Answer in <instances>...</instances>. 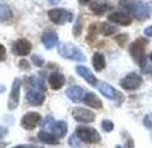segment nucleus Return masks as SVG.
<instances>
[{"label":"nucleus","mask_w":152,"mask_h":148,"mask_svg":"<svg viewBox=\"0 0 152 148\" xmlns=\"http://www.w3.org/2000/svg\"><path fill=\"white\" fill-rule=\"evenodd\" d=\"M13 148H27V147H24V145H17V147H13Z\"/></svg>","instance_id":"nucleus-39"},{"label":"nucleus","mask_w":152,"mask_h":148,"mask_svg":"<svg viewBox=\"0 0 152 148\" xmlns=\"http://www.w3.org/2000/svg\"><path fill=\"white\" fill-rule=\"evenodd\" d=\"M83 102H85L89 107H93V109H102V107H103L102 100L93 93V92H87L86 96H85V99H83Z\"/></svg>","instance_id":"nucleus-20"},{"label":"nucleus","mask_w":152,"mask_h":148,"mask_svg":"<svg viewBox=\"0 0 152 148\" xmlns=\"http://www.w3.org/2000/svg\"><path fill=\"white\" fill-rule=\"evenodd\" d=\"M27 102L30 104H33V106H39V104L44 103V100H45V96H44L42 92H39V90H35V89H30L27 92Z\"/></svg>","instance_id":"nucleus-15"},{"label":"nucleus","mask_w":152,"mask_h":148,"mask_svg":"<svg viewBox=\"0 0 152 148\" xmlns=\"http://www.w3.org/2000/svg\"><path fill=\"white\" fill-rule=\"evenodd\" d=\"M109 20L110 21L120 24V26H130L132 23V17L128 13H123V11H114L109 14Z\"/></svg>","instance_id":"nucleus-11"},{"label":"nucleus","mask_w":152,"mask_h":148,"mask_svg":"<svg viewBox=\"0 0 152 148\" xmlns=\"http://www.w3.org/2000/svg\"><path fill=\"white\" fill-rule=\"evenodd\" d=\"M1 92H4V86H3V85H0V93H1Z\"/></svg>","instance_id":"nucleus-38"},{"label":"nucleus","mask_w":152,"mask_h":148,"mask_svg":"<svg viewBox=\"0 0 152 148\" xmlns=\"http://www.w3.org/2000/svg\"><path fill=\"white\" fill-rule=\"evenodd\" d=\"M99 30H100V33L103 34V35H111V34H114L117 31V28L114 27V26H110L107 23H100Z\"/></svg>","instance_id":"nucleus-25"},{"label":"nucleus","mask_w":152,"mask_h":148,"mask_svg":"<svg viewBox=\"0 0 152 148\" xmlns=\"http://www.w3.org/2000/svg\"><path fill=\"white\" fill-rule=\"evenodd\" d=\"M48 82L51 85V88L55 89V90H58L61 89L64 85H65V76L59 73V72H54V73H51L48 78Z\"/></svg>","instance_id":"nucleus-17"},{"label":"nucleus","mask_w":152,"mask_h":148,"mask_svg":"<svg viewBox=\"0 0 152 148\" xmlns=\"http://www.w3.org/2000/svg\"><path fill=\"white\" fill-rule=\"evenodd\" d=\"M89 1H90V0H79V3H80V4H87Z\"/></svg>","instance_id":"nucleus-37"},{"label":"nucleus","mask_w":152,"mask_h":148,"mask_svg":"<svg viewBox=\"0 0 152 148\" xmlns=\"http://www.w3.org/2000/svg\"><path fill=\"white\" fill-rule=\"evenodd\" d=\"M33 62H34V64H35L37 66H42V64H44V61L41 59V58H39L38 55H34V56H33Z\"/></svg>","instance_id":"nucleus-31"},{"label":"nucleus","mask_w":152,"mask_h":148,"mask_svg":"<svg viewBox=\"0 0 152 148\" xmlns=\"http://www.w3.org/2000/svg\"><path fill=\"white\" fill-rule=\"evenodd\" d=\"M145 47H147V41L144 38H140L134 41L130 47V54L134 58L137 64L140 66L145 65Z\"/></svg>","instance_id":"nucleus-3"},{"label":"nucleus","mask_w":152,"mask_h":148,"mask_svg":"<svg viewBox=\"0 0 152 148\" xmlns=\"http://www.w3.org/2000/svg\"><path fill=\"white\" fill-rule=\"evenodd\" d=\"M86 93L87 92L80 86H71V88L66 89V96L71 99L72 102H83Z\"/></svg>","instance_id":"nucleus-12"},{"label":"nucleus","mask_w":152,"mask_h":148,"mask_svg":"<svg viewBox=\"0 0 152 148\" xmlns=\"http://www.w3.org/2000/svg\"><path fill=\"white\" fill-rule=\"evenodd\" d=\"M125 148H134V143L131 138H127V144H125Z\"/></svg>","instance_id":"nucleus-35"},{"label":"nucleus","mask_w":152,"mask_h":148,"mask_svg":"<svg viewBox=\"0 0 152 148\" xmlns=\"http://www.w3.org/2000/svg\"><path fill=\"white\" fill-rule=\"evenodd\" d=\"M76 73L79 75V76H82L86 82H89V85H92V86H97V79H96V76L92 73V71L89 69V68H86V66H76Z\"/></svg>","instance_id":"nucleus-13"},{"label":"nucleus","mask_w":152,"mask_h":148,"mask_svg":"<svg viewBox=\"0 0 152 148\" xmlns=\"http://www.w3.org/2000/svg\"><path fill=\"white\" fill-rule=\"evenodd\" d=\"M144 126L152 131V113H149V114H147L144 117Z\"/></svg>","instance_id":"nucleus-28"},{"label":"nucleus","mask_w":152,"mask_h":148,"mask_svg":"<svg viewBox=\"0 0 152 148\" xmlns=\"http://www.w3.org/2000/svg\"><path fill=\"white\" fill-rule=\"evenodd\" d=\"M20 88H21V81L20 79H14L13 86H11L10 97H9V103H7L9 110H14L18 106V102H20Z\"/></svg>","instance_id":"nucleus-7"},{"label":"nucleus","mask_w":152,"mask_h":148,"mask_svg":"<svg viewBox=\"0 0 152 148\" xmlns=\"http://www.w3.org/2000/svg\"><path fill=\"white\" fill-rule=\"evenodd\" d=\"M38 140H39L41 143L49 144V145H55V144H58V138L55 137L54 134L47 133V131H41V133H39V134H38Z\"/></svg>","instance_id":"nucleus-23"},{"label":"nucleus","mask_w":152,"mask_h":148,"mask_svg":"<svg viewBox=\"0 0 152 148\" xmlns=\"http://www.w3.org/2000/svg\"><path fill=\"white\" fill-rule=\"evenodd\" d=\"M41 38H42V44L48 49L54 48L55 45L58 44V35H56V33H54V31H49V30L45 31Z\"/></svg>","instance_id":"nucleus-18"},{"label":"nucleus","mask_w":152,"mask_h":148,"mask_svg":"<svg viewBox=\"0 0 152 148\" xmlns=\"http://www.w3.org/2000/svg\"><path fill=\"white\" fill-rule=\"evenodd\" d=\"M13 52L18 56H26L31 52V42L26 38L17 40L16 42L13 44Z\"/></svg>","instance_id":"nucleus-10"},{"label":"nucleus","mask_w":152,"mask_h":148,"mask_svg":"<svg viewBox=\"0 0 152 148\" xmlns=\"http://www.w3.org/2000/svg\"><path fill=\"white\" fill-rule=\"evenodd\" d=\"M149 58H151V61H152V52H151V55H149Z\"/></svg>","instance_id":"nucleus-40"},{"label":"nucleus","mask_w":152,"mask_h":148,"mask_svg":"<svg viewBox=\"0 0 152 148\" xmlns=\"http://www.w3.org/2000/svg\"><path fill=\"white\" fill-rule=\"evenodd\" d=\"M80 31H82V21H80V18L76 21V24H75V27H73V34H75V37H77L79 34H80Z\"/></svg>","instance_id":"nucleus-29"},{"label":"nucleus","mask_w":152,"mask_h":148,"mask_svg":"<svg viewBox=\"0 0 152 148\" xmlns=\"http://www.w3.org/2000/svg\"><path fill=\"white\" fill-rule=\"evenodd\" d=\"M102 128H103L104 131H113L114 130V124H113V121H110V120H103L102 121Z\"/></svg>","instance_id":"nucleus-26"},{"label":"nucleus","mask_w":152,"mask_h":148,"mask_svg":"<svg viewBox=\"0 0 152 148\" xmlns=\"http://www.w3.org/2000/svg\"><path fill=\"white\" fill-rule=\"evenodd\" d=\"M18 66H20V68H21V69H28V68H30V64H28L27 61H20V64H18Z\"/></svg>","instance_id":"nucleus-33"},{"label":"nucleus","mask_w":152,"mask_h":148,"mask_svg":"<svg viewBox=\"0 0 152 148\" xmlns=\"http://www.w3.org/2000/svg\"><path fill=\"white\" fill-rule=\"evenodd\" d=\"M69 144H71L72 147H75V148H80V147H82L80 140L76 137V134H73V136L71 137V140H69Z\"/></svg>","instance_id":"nucleus-27"},{"label":"nucleus","mask_w":152,"mask_h":148,"mask_svg":"<svg viewBox=\"0 0 152 148\" xmlns=\"http://www.w3.org/2000/svg\"><path fill=\"white\" fill-rule=\"evenodd\" d=\"M6 59V48L0 44V62Z\"/></svg>","instance_id":"nucleus-32"},{"label":"nucleus","mask_w":152,"mask_h":148,"mask_svg":"<svg viewBox=\"0 0 152 148\" xmlns=\"http://www.w3.org/2000/svg\"><path fill=\"white\" fill-rule=\"evenodd\" d=\"M97 88H99V90H100V93L103 95V96H106L107 99H111V100H114V99L120 97V93L113 88V86H111V85H109V83L99 82L97 83Z\"/></svg>","instance_id":"nucleus-14"},{"label":"nucleus","mask_w":152,"mask_h":148,"mask_svg":"<svg viewBox=\"0 0 152 148\" xmlns=\"http://www.w3.org/2000/svg\"><path fill=\"white\" fill-rule=\"evenodd\" d=\"M49 127H51V134H54L56 138L64 137L68 131V124L65 121H52Z\"/></svg>","instance_id":"nucleus-16"},{"label":"nucleus","mask_w":152,"mask_h":148,"mask_svg":"<svg viewBox=\"0 0 152 148\" xmlns=\"http://www.w3.org/2000/svg\"><path fill=\"white\" fill-rule=\"evenodd\" d=\"M47 1H48L49 4H56V3H59L61 0H47Z\"/></svg>","instance_id":"nucleus-36"},{"label":"nucleus","mask_w":152,"mask_h":148,"mask_svg":"<svg viewBox=\"0 0 152 148\" xmlns=\"http://www.w3.org/2000/svg\"><path fill=\"white\" fill-rule=\"evenodd\" d=\"M11 17L10 7L4 3H0V21H7Z\"/></svg>","instance_id":"nucleus-24"},{"label":"nucleus","mask_w":152,"mask_h":148,"mask_svg":"<svg viewBox=\"0 0 152 148\" xmlns=\"http://www.w3.org/2000/svg\"><path fill=\"white\" fill-rule=\"evenodd\" d=\"M144 34H145L147 37H152V26H149V27L145 28V31H144Z\"/></svg>","instance_id":"nucleus-34"},{"label":"nucleus","mask_w":152,"mask_h":148,"mask_svg":"<svg viewBox=\"0 0 152 148\" xmlns=\"http://www.w3.org/2000/svg\"><path fill=\"white\" fill-rule=\"evenodd\" d=\"M27 85L31 86V89H35V90H39V92H45L47 88H45V83L44 81H41L39 78L37 76H31V78H27Z\"/></svg>","instance_id":"nucleus-21"},{"label":"nucleus","mask_w":152,"mask_h":148,"mask_svg":"<svg viewBox=\"0 0 152 148\" xmlns=\"http://www.w3.org/2000/svg\"><path fill=\"white\" fill-rule=\"evenodd\" d=\"M92 62H93V68L97 72L103 71L104 68H106V59H104L103 54H100V52H96V54L93 55Z\"/></svg>","instance_id":"nucleus-22"},{"label":"nucleus","mask_w":152,"mask_h":148,"mask_svg":"<svg viewBox=\"0 0 152 148\" xmlns=\"http://www.w3.org/2000/svg\"><path fill=\"white\" fill-rule=\"evenodd\" d=\"M75 134L80 141L87 144H96L100 141V134L92 127H79L75 131Z\"/></svg>","instance_id":"nucleus-4"},{"label":"nucleus","mask_w":152,"mask_h":148,"mask_svg":"<svg viewBox=\"0 0 152 148\" xmlns=\"http://www.w3.org/2000/svg\"><path fill=\"white\" fill-rule=\"evenodd\" d=\"M127 40H128V35H127V34H120V37H117V38H115V41H117L120 45H123Z\"/></svg>","instance_id":"nucleus-30"},{"label":"nucleus","mask_w":152,"mask_h":148,"mask_svg":"<svg viewBox=\"0 0 152 148\" xmlns=\"http://www.w3.org/2000/svg\"><path fill=\"white\" fill-rule=\"evenodd\" d=\"M58 52L61 56H64L66 59H72V61H79V62H85V54L82 52L80 49L75 47V45L69 44V42H62L58 47Z\"/></svg>","instance_id":"nucleus-2"},{"label":"nucleus","mask_w":152,"mask_h":148,"mask_svg":"<svg viewBox=\"0 0 152 148\" xmlns=\"http://www.w3.org/2000/svg\"><path fill=\"white\" fill-rule=\"evenodd\" d=\"M115 148H121V147H120V145H117V147H115Z\"/></svg>","instance_id":"nucleus-41"},{"label":"nucleus","mask_w":152,"mask_h":148,"mask_svg":"<svg viewBox=\"0 0 152 148\" xmlns=\"http://www.w3.org/2000/svg\"><path fill=\"white\" fill-rule=\"evenodd\" d=\"M123 4L138 20H147L148 17L151 16V6L148 3H144V1H128V3H123Z\"/></svg>","instance_id":"nucleus-1"},{"label":"nucleus","mask_w":152,"mask_h":148,"mask_svg":"<svg viewBox=\"0 0 152 148\" xmlns=\"http://www.w3.org/2000/svg\"><path fill=\"white\" fill-rule=\"evenodd\" d=\"M39 121H41V116L38 114V113H35V111H30V113H26V114L23 116L21 126L26 130H34L38 126Z\"/></svg>","instance_id":"nucleus-9"},{"label":"nucleus","mask_w":152,"mask_h":148,"mask_svg":"<svg viewBox=\"0 0 152 148\" xmlns=\"http://www.w3.org/2000/svg\"><path fill=\"white\" fill-rule=\"evenodd\" d=\"M72 114H73V119L79 123H92L94 121V113L90 111V110L85 109V107H76V109L72 110Z\"/></svg>","instance_id":"nucleus-8"},{"label":"nucleus","mask_w":152,"mask_h":148,"mask_svg":"<svg viewBox=\"0 0 152 148\" xmlns=\"http://www.w3.org/2000/svg\"><path fill=\"white\" fill-rule=\"evenodd\" d=\"M142 83V78L137 73H128L125 78H123L120 81V85L124 90H135L141 86Z\"/></svg>","instance_id":"nucleus-6"},{"label":"nucleus","mask_w":152,"mask_h":148,"mask_svg":"<svg viewBox=\"0 0 152 148\" xmlns=\"http://www.w3.org/2000/svg\"><path fill=\"white\" fill-rule=\"evenodd\" d=\"M90 10H92V13H94V14L102 16L103 13L110 10V6L107 4L106 1H103V0H94V1L90 3Z\"/></svg>","instance_id":"nucleus-19"},{"label":"nucleus","mask_w":152,"mask_h":148,"mask_svg":"<svg viewBox=\"0 0 152 148\" xmlns=\"http://www.w3.org/2000/svg\"><path fill=\"white\" fill-rule=\"evenodd\" d=\"M48 17L54 24H59V26L73 20L72 13L71 11H68V10H65V9H52V10L48 11Z\"/></svg>","instance_id":"nucleus-5"}]
</instances>
